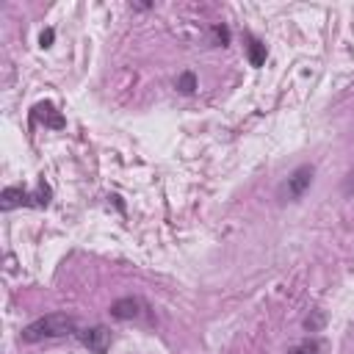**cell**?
<instances>
[{"label": "cell", "instance_id": "7a4b0ae2", "mask_svg": "<svg viewBox=\"0 0 354 354\" xmlns=\"http://www.w3.org/2000/svg\"><path fill=\"white\" fill-rule=\"evenodd\" d=\"M313 174H315V169H313V166H299V169L288 177V183L282 185L279 196H282L285 202H296V199H301V196H304V191H307V188H310V183H313Z\"/></svg>", "mask_w": 354, "mask_h": 354}, {"label": "cell", "instance_id": "8992f818", "mask_svg": "<svg viewBox=\"0 0 354 354\" xmlns=\"http://www.w3.org/2000/svg\"><path fill=\"white\" fill-rule=\"evenodd\" d=\"M36 116H41V122H44V124H50V127H64V119L58 116V111H55L50 102L36 105Z\"/></svg>", "mask_w": 354, "mask_h": 354}, {"label": "cell", "instance_id": "52a82bcc", "mask_svg": "<svg viewBox=\"0 0 354 354\" xmlns=\"http://www.w3.org/2000/svg\"><path fill=\"white\" fill-rule=\"evenodd\" d=\"M249 61H252V66H263L266 64V44H260L257 39L249 41Z\"/></svg>", "mask_w": 354, "mask_h": 354}, {"label": "cell", "instance_id": "3957f363", "mask_svg": "<svg viewBox=\"0 0 354 354\" xmlns=\"http://www.w3.org/2000/svg\"><path fill=\"white\" fill-rule=\"evenodd\" d=\"M80 343L94 351V354H105L108 346H111V332L105 326H91V329H83L80 332Z\"/></svg>", "mask_w": 354, "mask_h": 354}, {"label": "cell", "instance_id": "30bf717a", "mask_svg": "<svg viewBox=\"0 0 354 354\" xmlns=\"http://www.w3.org/2000/svg\"><path fill=\"white\" fill-rule=\"evenodd\" d=\"M340 191H343L346 196H351V194H354V169H351V171L343 177V185H340Z\"/></svg>", "mask_w": 354, "mask_h": 354}, {"label": "cell", "instance_id": "6da1fadb", "mask_svg": "<svg viewBox=\"0 0 354 354\" xmlns=\"http://www.w3.org/2000/svg\"><path fill=\"white\" fill-rule=\"evenodd\" d=\"M77 329V321L66 313H50V315H41L36 321H30L25 329H22V340L25 343H39V340H50V337H64V335H72Z\"/></svg>", "mask_w": 354, "mask_h": 354}, {"label": "cell", "instance_id": "7c38bea8", "mask_svg": "<svg viewBox=\"0 0 354 354\" xmlns=\"http://www.w3.org/2000/svg\"><path fill=\"white\" fill-rule=\"evenodd\" d=\"M39 41H41V47H50V41H53V30L47 28V30L41 33V39H39Z\"/></svg>", "mask_w": 354, "mask_h": 354}, {"label": "cell", "instance_id": "8fae6325", "mask_svg": "<svg viewBox=\"0 0 354 354\" xmlns=\"http://www.w3.org/2000/svg\"><path fill=\"white\" fill-rule=\"evenodd\" d=\"M304 324H307V329H318V326H321V324H324V315H321V313H318V315H315V318H307V321H304Z\"/></svg>", "mask_w": 354, "mask_h": 354}, {"label": "cell", "instance_id": "277c9868", "mask_svg": "<svg viewBox=\"0 0 354 354\" xmlns=\"http://www.w3.org/2000/svg\"><path fill=\"white\" fill-rule=\"evenodd\" d=\"M138 313H141V301H138V299H133V296L116 299V301L111 304V315H113V318H119V321H130V318H136Z\"/></svg>", "mask_w": 354, "mask_h": 354}, {"label": "cell", "instance_id": "ba28073f", "mask_svg": "<svg viewBox=\"0 0 354 354\" xmlns=\"http://www.w3.org/2000/svg\"><path fill=\"white\" fill-rule=\"evenodd\" d=\"M321 351V343L318 340H301V343H296L288 354H318Z\"/></svg>", "mask_w": 354, "mask_h": 354}, {"label": "cell", "instance_id": "9c48e42d", "mask_svg": "<svg viewBox=\"0 0 354 354\" xmlns=\"http://www.w3.org/2000/svg\"><path fill=\"white\" fill-rule=\"evenodd\" d=\"M177 88H180L183 94H191V91L196 88V77H194L191 72H183V75L177 77Z\"/></svg>", "mask_w": 354, "mask_h": 354}, {"label": "cell", "instance_id": "5b68a950", "mask_svg": "<svg viewBox=\"0 0 354 354\" xmlns=\"http://www.w3.org/2000/svg\"><path fill=\"white\" fill-rule=\"evenodd\" d=\"M19 205H30V194L22 191V188H6L0 194V207L3 210H11V207H19Z\"/></svg>", "mask_w": 354, "mask_h": 354}]
</instances>
